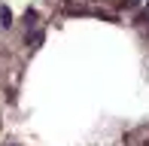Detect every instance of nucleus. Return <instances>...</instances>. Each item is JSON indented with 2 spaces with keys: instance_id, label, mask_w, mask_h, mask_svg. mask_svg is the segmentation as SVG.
<instances>
[{
  "instance_id": "obj_1",
  "label": "nucleus",
  "mask_w": 149,
  "mask_h": 146,
  "mask_svg": "<svg viewBox=\"0 0 149 146\" xmlns=\"http://www.w3.org/2000/svg\"><path fill=\"white\" fill-rule=\"evenodd\" d=\"M0 22H3V28H9V24H12V12L6 9V6L0 9Z\"/></svg>"
},
{
  "instance_id": "obj_3",
  "label": "nucleus",
  "mask_w": 149,
  "mask_h": 146,
  "mask_svg": "<svg viewBox=\"0 0 149 146\" xmlns=\"http://www.w3.org/2000/svg\"><path fill=\"white\" fill-rule=\"evenodd\" d=\"M40 43H43V34H31V46H33V49H37Z\"/></svg>"
},
{
  "instance_id": "obj_4",
  "label": "nucleus",
  "mask_w": 149,
  "mask_h": 146,
  "mask_svg": "<svg viewBox=\"0 0 149 146\" xmlns=\"http://www.w3.org/2000/svg\"><path fill=\"white\" fill-rule=\"evenodd\" d=\"M143 146H149V143H143Z\"/></svg>"
},
{
  "instance_id": "obj_2",
  "label": "nucleus",
  "mask_w": 149,
  "mask_h": 146,
  "mask_svg": "<svg viewBox=\"0 0 149 146\" xmlns=\"http://www.w3.org/2000/svg\"><path fill=\"white\" fill-rule=\"evenodd\" d=\"M140 0H119V9H137Z\"/></svg>"
}]
</instances>
